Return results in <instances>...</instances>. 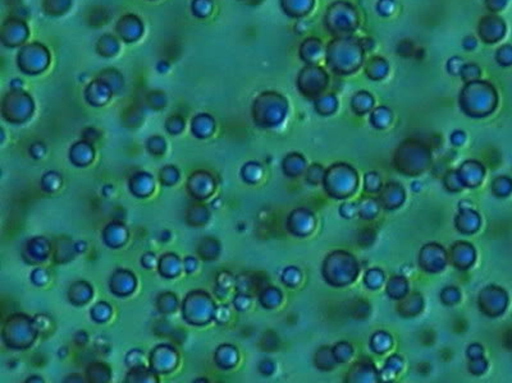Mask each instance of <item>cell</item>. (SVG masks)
I'll list each match as a JSON object with an SVG mask.
<instances>
[{
	"mask_svg": "<svg viewBox=\"0 0 512 383\" xmlns=\"http://www.w3.org/2000/svg\"><path fill=\"white\" fill-rule=\"evenodd\" d=\"M462 47L467 51H471L476 47V38L474 36H466L462 40Z\"/></svg>",
	"mask_w": 512,
	"mask_h": 383,
	"instance_id": "obj_37",
	"label": "cell"
},
{
	"mask_svg": "<svg viewBox=\"0 0 512 383\" xmlns=\"http://www.w3.org/2000/svg\"><path fill=\"white\" fill-rule=\"evenodd\" d=\"M388 70H389V66H388L387 60L380 58V56L371 58L369 60L368 65H366V74L369 75V78L374 79V81L384 78L388 74Z\"/></svg>",
	"mask_w": 512,
	"mask_h": 383,
	"instance_id": "obj_15",
	"label": "cell"
},
{
	"mask_svg": "<svg viewBox=\"0 0 512 383\" xmlns=\"http://www.w3.org/2000/svg\"><path fill=\"white\" fill-rule=\"evenodd\" d=\"M365 188L368 192H376L382 188V182L376 173H369L365 176Z\"/></svg>",
	"mask_w": 512,
	"mask_h": 383,
	"instance_id": "obj_30",
	"label": "cell"
},
{
	"mask_svg": "<svg viewBox=\"0 0 512 383\" xmlns=\"http://www.w3.org/2000/svg\"><path fill=\"white\" fill-rule=\"evenodd\" d=\"M383 280H384L383 272H380L379 270H371V271H369L368 274H366V276H365V283H366V285L371 289L379 288V286L382 285Z\"/></svg>",
	"mask_w": 512,
	"mask_h": 383,
	"instance_id": "obj_26",
	"label": "cell"
},
{
	"mask_svg": "<svg viewBox=\"0 0 512 383\" xmlns=\"http://www.w3.org/2000/svg\"><path fill=\"white\" fill-rule=\"evenodd\" d=\"M467 355L471 359H477V358L483 357V349L480 345H471L467 350Z\"/></svg>",
	"mask_w": 512,
	"mask_h": 383,
	"instance_id": "obj_38",
	"label": "cell"
},
{
	"mask_svg": "<svg viewBox=\"0 0 512 383\" xmlns=\"http://www.w3.org/2000/svg\"><path fill=\"white\" fill-rule=\"evenodd\" d=\"M315 109L321 115H330L337 109V98L334 95L320 96L315 101Z\"/></svg>",
	"mask_w": 512,
	"mask_h": 383,
	"instance_id": "obj_19",
	"label": "cell"
},
{
	"mask_svg": "<svg viewBox=\"0 0 512 383\" xmlns=\"http://www.w3.org/2000/svg\"><path fill=\"white\" fill-rule=\"evenodd\" d=\"M463 64L465 63H463V60L460 56H453V58L449 59L448 63H447V70L449 72V74L458 75L461 73Z\"/></svg>",
	"mask_w": 512,
	"mask_h": 383,
	"instance_id": "obj_33",
	"label": "cell"
},
{
	"mask_svg": "<svg viewBox=\"0 0 512 383\" xmlns=\"http://www.w3.org/2000/svg\"><path fill=\"white\" fill-rule=\"evenodd\" d=\"M456 224H457L458 230L462 231V233H472L479 228L480 220H479L477 213L470 210H463L456 220Z\"/></svg>",
	"mask_w": 512,
	"mask_h": 383,
	"instance_id": "obj_14",
	"label": "cell"
},
{
	"mask_svg": "<svg viewBox=\"0 0 512 383\" xmlns=\"http://www.w3.org/2000/svg\"><path fill=\"white\" fill-rule=\"evenodd\" d=\"M333 354H334V358H336L337 362L343 363V362H347L348 358L352 354V348H351L347 343H341L334 348Z\"/></svg>",
	"mask_w": 512,
	"mask_h": 383,
	"instance_id": "obj_24",
	"label": "cell"
},
{
	"mask_svg": "<svg viewBox=\"0 0 512 383\" xmlns=\"http://www.w3.org/2000/svg\"><path fill=\"white\" fill-rule=\"evenodd\" d=\"M140 22L137 18L135 17H131V22L128 23L127 22V17L126 18H122L121 19V23H119L118 26V29H119V33H121V36L123 38H126L127 40V42H132L133 40H136V35H133V31H137V32H141V27H135V26H139Z\"/></svg>",
	"mask_w": 512,
	"mask_h": 383,
	"instance_id": "obj_17",
	"label": "cell"
},
{
	"mask_svg": "<svg viewBox=\"0 0 512 383\" xmlns=\"http://www.w3.org/2000/svg\"><path fill=\"white\" fill-rule=\"evenodd\" d=\"M507 0H486V6H488L492 12H498L502 8L506 6Z\"/></svg>",
	"mask_w": 512,
	"mask_h": 383,
	"instance_id": "obj_35",
	"label": "cell"
},
{
	"mask_svg": "<svg viewBox=\"0 0 512 383\" xmlns=\"http://www.w3.org/2000/svg\"><path fill=\"white\" fill-rule=\"evenodd\" d=\"M420 265H421L422 268H425L426 271L429 272L440 271L442 268H444V265H446V253H444V251H443L440 247H438V245L437 248H435V252H434V257H429V254L424 253V252L421 251Z\"/></svg>",
	"mask_w": 512,
	"mask_h": 383,
	"instance_id": "obj_11",
	"label": "cell"
},
{
	"mask_svg": "<svg viewBox=\"0 0 512 383\" xmlns=\"http://www.w3.org/2000/svg\"><path fill=\"white\" fill-rule=\"evenodd\" d=\"M339 261H341V267H336V265H333L327 260L324 262V277L328 283L337 286L352 283L357 274V267H356L357 265L352 256L344 252H339Z\"/></svg>",
	"mask_w": 512,
	"mask_h": 383,
	"instance_id": "obj_5",
	"label": "cell"
},
{
	"mask_svg": "<svg viewBox=\"0 0 512 383\" xmlns=\"http://www.w3.org/2000/svg\"><path fill=\"white\" fill-rule=\"evenodd\" d=\"M357 211L360 212V216H362L364 219H371L378 213V205L374 199H364L360 203V207L357 208Z\"/></svg>",
	"mask_w": 512,
	"mask_h": 383,
	"instance_id": "obj_22",
	"label": "cell"
},
{
	"mask_svg": "<svg viewBox=\"0 0 512 383\" xmlns=\"http://www.w3.org/2000/svg\"><path fill=\"white\" fill-rule=\"evenodd\" d=\"M460 300V291L456 288H447L442 291V302L451 306Z\"/></svg>",
	"mask_w": 512,
	"mask_h": 383,
	"instance_id": "obj_31",
	"label": "cell"
},
{
	"mask_svg": "<svg viewBox=\"0 0 512 383\" xmlns=\"http://www.w3.org/2000/svg\"><path fill=\"white\" fill-rule=\"evenodd\" d=\"M284 12L293 17H301L311 10L314 0H282Z\"/></svg>",
	"mask_w": 512,
	"mask_h": 383,
	"instance_id": "obj_13",
	"label": "cell"
},
{
	"mask_svg": "<svg viewBox=\"0 0 512 383\" xmlns=\"http://www.w3.org/2000/svg\"><path fill=\"white\" fill-rule=\"evenodd\" d=\"M465 132H461V130H456V132L452 133V136H451V141L452 143L456 144V146H460V144H462L463 142H465Z\"/></svg>",
	"mask_w": 512,
	"mask_h": 383,
	"instance_id": "obj_39",
	"label": "cell"
},
{
	"mask_svg": "<svg viewBox=\"0 0 512 383\" xmlns=\"http://www.w3.org/2000/svg\"><path fill=\"white\" fill-rule=\"evenodd\" d=\"M460 75L462 77V79L466 83H469V82L472 81H477V78L480 75V68L474 63L463 64Z\"/></svg>",
	"mask_w": 512,
	"mask_h": 383,
	"instance_id": "obj_23",
	"label": "cell"
},
{
	"mask_svg": "<svg viewBox=\"0 0 512 383\" xmlns=\"http://www.w3.org/2000/svg\"><path fill=\"white\" fill-rule=\"evenodd\" d=\"M357 185V176L352 167L346 165L333 166L325 174V188L330 196L344 198L352 194Z\"/></svg>",
	"mask_w": 512,
	"mask_h": 383,
	"instance_id": "obj_3",
	"label": "cell"
},
{
	"mask_svg": "<svg viewBox=\"0 0 512 383\" xmlns=\"http://www.w3.org/2000/svg\"><path fill=\"white\" fill-rule=\"evenodd\" d=\"M475 260V252L467 243H460L452 248V262L458 268H467Z\"/></svg>",
	"mask_w": 512,
	"mask_h": 383,
	"instance_id": "obj_9",
	"label": "cell"
},
{
	"mask_svg": "<svg viewBox=\"0 0 512 383\" xmlns=\"http://www.w3.org/2000/svg\"><path fill=\"white\" fill-rule=\"evenodd\" d=\"M327 83L328 75L318 66H307L302 69L301 75H298V87L301 88L302 93L307 96L321 95Z\"/></svg>",
	"mask_w": 512,
	"mask_h": 383,
	"instance_id": "obj_6",
	"label": "cell"
},
{
	"mask_svg": "<svg viewBox=\"0 0 512 383\" xmlns=\"http://www.w3.org/2000/svg\"><path fill=\"white\" fill-rule=\"evenodd\" d=\"M341 213H342V216L344 217H352L353 215H355L356 212H357V207L353 205H350V203H346V205L342 206L341 210Z\"/></svg>",
	"mask_w": 512,
	"mask_h": 383,
	"instance_id": "obj_36",
	"label": "cell"
},
{
	"mask_svg": "<svg viewBox=\"0 0 512 383\" xmlns=\"http://www.w3.org/2000/svg\"><path fill=\"white\" fill-rule=\"evenodd\" d=\"M497 61L503 66H508L512 64V46L509 45H506V46H502L497 51Z\"/></svg>",
	"mask_w": 512,
	"mask_h": 383,
	"instance_id": "obj_27",
	"label": "cell"
},
{
	"mask_svg": "<svg viewBox=\"0 0 512 383\" xmlns=\"http://www.w3.org/2000/svg\"><path fill=\"white\" fill-rule=\"evenodd\" d=\"M374 104V98L366 91H360L352 98V109L357 114H365L371 109Z\"/></svg>",
	"mask_w": 512,
	"mask_h": 383,
	"instance_id": "obj_16",
	"label": "cell"
},
{
	"mask_svg": "<svg viewBox=\"0 0 512 383\" xmlns=\"http://www.w3.org/2000/svg\"><path fill=\"white\" fill-rule=\"evenodd\" d=\"M402 367H403V362L401 360V358L391 357L389 359L387 360V363H385L384 372H389V373H391V376H393V375H396V373H398V372L402 369Z\"/></svg>",
	"mask_w": 512,
	"mask_h": 383,
	"instance_id": "obj_32",
	"label": "cell"
},
{
	"mask_svg": "<svg viewBox=\"0 0 512 383\" xmlns=\"http://www.w3.org/2000/svg\"><path fill=\"white\" fill-rule=\"evenodd\" d=\"M460 101L467 115L484 116L495 107V89L485 82H469L462 89Z\"/></svg>",
	"mask_w": 512,
	"mask_h": 383,
	"instance_id": "obj_2",
	"label": "cell"
},
{
	"mask_svg": "<svg viewBox=\"0 0 512 383\" xmlns=\"http://www.w3.org/2000/svg\"><path fill=\"white\" fill-rule=\"evenodd\" d=\"M394 9H396L394 0H379L378 4H376V10H378V13H379L380 15H383V17L391 15L392 13L394 12Z\"/></svg>",
	"mask_w": 512,
	"mask_h": 383,
	"instance_id": "obj_29",
	"label": "cell"
},
{
	"mask_svg": "<svg viewBox=\"0 0 512 383\" xmlns=\"http://www.w3.org/2000/svg\"><path fill=\"white\" fill-rule=\"evenodd\" d=\"M504 32H506V26L502 19L493 15L483 18L479 24V35L488 43L497 42L499 38H502Z\"/></svg>",
	"mask_w": 512,
	"mask_h": 383,
	"instance_id": "obj_7",
	"label": "cell"
},
{
	"mask_svg": "<svg viewBox=\"0 0 512 383\" xmlns=\"http://www.w3.org/2000/svg\"><path fill=\"white\" fill-rule=\"evenodd\" d=\"M511 189L512 182L507 178H499L493 183V190H494L495 193H497V196L499 197L507 196V194L511 192Z\"/></svg>",
	"mask_w": 512,
	"mask_h": 383,
	"instance_id": "obj_25",
	"label": "cell"
},
{
	"mask_svg": "<svg viewBox=\"0 0 512 383\" xmlns=\"http://www.w3.org/2000/svg\"><path fill=\"white\" fill-rule=\"evenodd\" d=\"M406 291H407V283H406V280L403 277H394V279H391V281L388 283L387 293L393 299L403 298Z\"/></svg>",
	"mask_w": 512,
	"mask_h": 383,
	"instance_id": "obj_20",
	"label": "cell"
},
{
	"mask_svg": "<svg viewBox=\"0 0 512 383\" xmlns=\"http://www.w3.org/2000/svg\"><path fill=\"white\" fill-rule=\"evenodd\" d=\"M362 47L353 38H338L328 46V64L338 74H350L362 64Z\"/></svg>",
	"mask_w": 512,
	"mask_h": 383,
	"instance_id": "obj_1",
	"label": "cell"
},
{
	"mask_svg": "<svg viewBox=\"0 0 512 383\" xmlns=\"http://www.w3.org/2000/svg\"><path fill=\"white\" fill-rule=\"evenodd\" d=\"M370 121L373 123L374 127L378 128V129H384V128H387L391 124L392 111L388 107H378L371 114Z\"/></svg>",
	"mask_w": 512,
	"mask_h": 383,
	"instance_id": "obj_18",
	"label": "cell"
},
{
	"mask_svg": "<svg viewBox=\"0 0 512 383\" xmlns=\"http://www.w3.org/2000/svg\"><path fill=\"white\" fill-rule=\"evenodd\" d=\"M325 24L332 33H350L355 31L359 20L352 5L338 1L328 9Z\"/></svg>",
	"mask_w": 512,
	"mask_h": 383,
	"instance_id": "obj_4",
	"label": "cell"
},
{
	"mask_svg": "<svg viewBox=\"0 0 512 383\" xmlns=\"http://www.w3.org/2000/svg\"><path fill=\"white\" fill-rule=\"evenodd\" d=\"M321 52H323V46L321 42L316 38H307L301 46V58L306 63L314 64L321 58Z\"/></svg>",
	"mask_w": 512,
	"mask_h": 383,
	"instance_id": "obj_12",
	"label": "cell"
},
{
	"mask_svg": "<svg viewBox=\"0 0 512 383\" xmlns=\"http://www.w3.org/2000/svg\"><path fill=\"white\" fill-rule=\"evenodd\" d=\"M485 369L486 363L485 360L483 359V357L477 358V359H472L471 364H470V371H471L472 373H475V375H480V373L485 372Z\"/></svg>",
	"mask_w": 512,
	"mask_h": 383,
	"instance_id": "obj_34",
	"label": "cell"
},
{
	"mask_svg": "<svg viewBox=\"0 0 512 383\" xmlns=\"http://www.w3.org/2000/svg\"><path fill=\"white\" fill-rule=\"evenodd\" d=\"M403 189L399 185H397L396 183H389L387 187L383 190V194L380 197V199L383 201V206L388 210H393V208H397L398 206H401V203L403 202Z\"/></svg>",
	"mask_w": 512,
	"mask_h": 383,
	"instance_id": "obj_10",
	"label": "cell"
},
{
	"mask_svg": "<svg viewBox=\"0 0 512 383\" xmlns=\"http://www.w3.org/2000/svg\"><path fill=\"white\" fill-rule=\"evenodd\" d=\"M483 174L484 171L479 162L474 161L465 162L458 171V176H460L462 184L469 185V187H475V185L479 184L481 178H483Z\"/></svg>",
	"mask_w": 512,
	"mask_h": 383,
	"instance_id": "obj_8",
	"label": "cell"
},
{
	"mask_svg": "<svg viewBox=\"0 0 512 383\" xmlns=\"http://www.w3.org/2000/svg\"><path fill=\"white\" fill-rule=\"evenodd\" d=\"M370 345L374 352L378 353V354H383V353H385L388 349L391 348L392 339L391 336L388 334H385V332H378V334L374 335L373 339H371Z\"/></svg>",
	"mask_w": 512,
	"mask_h": 383,
	"instance_id": "obj_21",
	"label": "cell"
},
{
	"mask_svg": "<svg viewBox=\"0 0 512 383\" xmlns=\"http://www.w3.org/2000/svg\"><path fill=\"white\" fill-rule=\"evenodd\" d=\"M192 9H194L195 14L200 15V17H205L211 10L210 0H195L194 4H192Z\"/></svg>",
	"mask_w": 512,
	"mask_h": 383,
	"instance_id": "obj_28",
	"label": "cell"
},
{
	"mask_svg": "<svg viewBox=\"0 0 512 383\" xmlns=\"http://www.w3.org/2000/svg\"><path fill=\"white\" fill-rule=\"evenodd\" d=\"M360 45H361L364 51H370L374 47V41L371 38H362V40H360Z\"/></svg>",
	"mask_w": 512,
	"mask_h": 383,
	"instance_id": "obj_40",
	"label": "cell"
}]
</instances>
